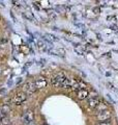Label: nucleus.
Returning <instances> with one entry per match:
<instances>
[{"instance_id": "f257e3e1", "label": "nucleus", "mask_w": 118, "mask_h": 125, "mask_svg": "<svg viewBox=\"0 0 118 125\" xmlns=\"http://www.w3.org/2000/svg\"><path fill=\"white\" fill-rule=\"evenodd\" d=\"M66 78L67 77H66L63 73H58L55 76L52 77V79H51V84L55 88H62L63 87L64 81L66 80Z\"/></svg>"}, {"instance_id": "f03ea898", "label": "nucleus", "mask_w": 118, "mask_h": 125, "mask_svg": "<svg viewBox=\"0 0 118 125\" xmlns=\"http://www.w3.org/2000/svg\"><path fill=\"white\" fill-rule=\"evenodd\" d=\"M27 99V95L24 92H19L16 94V96L13 99V103H15L16 105H20L21 103H23L24 101H26Z\"/></svg>"}, {"instance_id": "7ed1b4c3", "label": "nucleus", "mask_w": 118, "mask_h": 125, "mask_svg": "<svg viewBox=\"0 0 118 125\" xmlns=\"http://www.w3.org/2000/svg\"><path fill=\"white\" fill-rule=\"evenodd\" d=\"M97 119L101 121V122H106V121H108L110 118L112 117V114L111 112L108 111V109H105L103 112H100L97 113Z\"/></svg>"}, {"instance_id": "20e7f679", "label": "nucleus", "mask_w": 118, "mask_h": 125, "mask_svg": "<svg viewBox=\"0 0 118 125\" xmlns=\"http://www.w3.org/2000/svg\"><path fill=\"white\" fill-rule=\"evenodd\" d=\"M23 90H24V93L26 95H31V94H33L37 89L35 87L34 83H26L24 84V87H23Z\"/></svg>"}, {"instance_id": "39448f33", "label": "nucleus", "mask_w": 118, "mask_h": 125, "mask_svg": "<svg viewBox=\"0 0 118 125\" xmlns=\"http://www.w3.org/2000/svg\"><path fill=\"white\" fill-rule=\"evenodd\" d=\"M33 119H34V113L32 111H27L24 114V116H23V121H24L26 124L32 123Z\"/></svg>"}, {"instance_id": "423d86ee", "label": "nucleus", "mask_w": 118, "mask_h": 125, "mask_svg": "<svg viewBox=\"0 0 118 125\" xmlns=\"http://www.w3.org/2000/svg\"><path fill=\"white\" fill-rule=\"evenodd\" d=\"M34 84H35V87H36L37 90L45 89L47 87V80L42 77H39V78H37V79H35Z\"/></svg>"}, {"instance_id": "0eeeda50", "label": "nucleus", "mask_w": 118, "mask_h": 125, "mask_svg": "<svg viewBox=\"0 0 118 125\" xmlns=\"http://www.w3.org/2000/svg\"><path fill=\"white\" fill-rule=\"evenodd\" d=\"M88 90H86V89H81V90H79V91L77 92V98L79 100H84L86 98H88Z\"/></svg>"}, {"instance_id": "6e6552de", "label": "nucleus", "mask_w": 118, "mask_h": 125, "mask_svg": "<svg viewBox=\"0 0 118 125\" xmlns=\"http://www.w3.org/2000/svg\"><path fill=\"white\" fill-rule=\"evenodd\" d=\"M49 53L52 54V55H58V56H62V57H64V55H65V51H64V49H62V48L51 49V50H49Z\"/></svg>"}, {"instance_id": "1a4fd4ad", "label": "nucleus", "mask_w": 118, "mask_h": 125, "mask_svg": "<svg viewBox=\"0 0 118 125\" xmlns=\"http://www.w3.org/2000/svg\"><path fill=\"white\" fill-rule=\"evenodd\" d=\"M101 101L98 100V98H93V99H89L88 100V106L90 107V108H95L97 105H98V103H100Z\"/></svg>"}, {"instance_id": "9d476101", "label": "nucleus", "mask_w": 118, "mask_h": 125, "mask_svg": "<svg viewBox=\"0 0 118 125\" xmlns=\"http://www.w3.org/2000/svg\"><path fill=\"white\" fill-rule=\"evenodd\" d=\"M0 112H1L2 116H6L8 113H10V106L8 104H3L1 107H0Z\"/></svg>"}, {"instance_id": "9b49d317", "label": "nucleus", "mask_w": 118, "mask_h": 125, "mask_svg": "<svg viewBox=\"0 0 118 125\" xmlns=\"http://www.w3.org/2000/svg\"><path fill=\"white\" fill-rule=\"evenodd\" d=\"M0 125H11V120L7 116H2L0 118Z\"/></svg>"}, {"instance_id": "f8f14e48", "label": "nucleus", "mask_w": 118, "mask_h": 125, "mask_svg": "<svg viewBox=\"0 0 118 125\" xmlns=\"http://www.w3.org/2000/svg\"><path fill=\"white\" fill-rule=\"evenodd\" d=\"M70 90L74 92H78L79 90H81V80L76 81V83H72V87H70Z\"/></svg>"}, {"instance_id": "ddd939ff", "label": "nucleus", "mask_w": 118, "mask_h": 125, "mask_svg": "<svg viewBox=\"0 0 118 125\" xmlns=\"http://www.w3.org/2000/svg\"><path fill=\"white\" fill-rule=\"evenodd\" d=\"M94 109H96V111L100 113V112H103L105 111V109H107V103H105V102H100L98 103L97 106L94 108Z\"/></svg>"}, {"instance_id": "4468645a", "label": "nucleus", "mask_w": 118, "mask_h": 125, "mask_svg": "<svg viewBox=\"0 0 118 125\" xmlns=\"http://www.w3.org/2000/svg\"><path fill=\"white\" fill-rule=\"evenodd\" d=\"M36 44H37V47H38V48H41V49H42V48H44V47L46 46V45H45V42L42 41V40H37Z\"/></svg>"}, {"instance_id": "2eb2a0df", "label": "nucleus", "mask_w": 118, "mask_h": 125, "mask_svg": "<svg viewBox=\"0 0 118 125\" xmlns=\"http://www.w3.org/2000/svg\"><path fill=\"white\" fill-rule=\"evenodd\" d=\"M97 94L96 93H94V92H92V93H89L88 94V98L89 99H93V98H97Z\"/></svg>"}, {"instance_id": "dca6fc26", "label": "nucleus", "mask_w": 118, "mask_h": 125, "mask_svg": "<svg viewBox=\"0 0 118 125\" xmlns=\"http://www.w3.org/2000/svg\"><path fill=\"white\" fill-rule=\"evenodd\" d=\"M47 36H48V37H50V39H51V40H52V41H59V39L57 38V37H55V36H53V34H47Z\"/></svg>"}, {"instance_id": "f3484780", "label": "nucleus", "mask_w": 118, "mask_h": 125, "mask_svg": "<svg viewBox=\"0 0 118 125\" xmlns=\"http://www.w3.org/2000/svg\"><path fill=\"white\" fill-rule=\"evenodd\" d=\"M93 13L94 14H95V15H98V14H100V11H101V10H100V7H98V6H96V7H93Z\"/></svg>"}, {"instance_id": "a211bd4d", "label": "nucleus", "mask_w": 118, "mask_h": 125, "mask_svg": "<svg viewBox=\"0 0 118 125\" xmlns=\"http://www.w3.org/2000/svg\"><path fill=\"white\" fill-rule=\"evenodd\" d=\"M95 125H112V124H111V122H108V121H106V122H98Z\"/></svg>"}, {"instance_id": "6ab92c4d", "label": "nucleus", "mask_w": 118, "mask_h": 125, "mask_svg": "<svg viewBox=\"0 0 118 125\" xmlns=\"http://www.w3.org/2000/svg\"><path fill=\"white\" fill-rule=\"evenodd\" d=\"M48 15H49V16H50V17L52 18V19H53V18H55V17H56V16H55V14H54V11H53V10H48Z\"/></svg>"}, {"instance_id": "aec40b11", "label": "nucleus", "mask_w": 118, "mask_h": 125, "mask_svg": "<svg viewBox=\"0 0 118 125\" xmlns=\"http://www.w3.org/2000/svg\"><path fill=\"white\" fill-rule=\"evenodd\" d=\"M27 125H35L34 123H29V124H27Z\"/></svg>"}, {"instance_id": "412c9836", "label": "nucleus", "mask_w": 118, "mask_h": 125, "mask_svg": "<svg viewBox=\"0 0 118 125\" xmlns=\"http://www.w3.org/2000/svg\"><path fill=\"white\" fill-rule=\"evenodd\" d=\"M1 117H2V114H1V112H0V118H1Z\"/></svg>"}, {"instance_id": "4be33fe9", "label": "nucleus", "mask_w": 118, "mask_h": 125, "mask_svg": "<svg viewBox=\"0 0 118 125\" xmlns=\"http://www.w3.org/2000/svg\"><path fill=\"white\" fill-rule=\"evenodd\" d=\"M1 70H2V69H1V67H0V73H1Z\"/></svg>"}, {"instance_id": "5701e85b", "label": "nucleus", "mask_w": 118, "mask_h": 125, "mask_svg": "<svg viewBox=\"0 0 118 125\" xmlns=\"http://www.w3.org/2000/svg\"><path fill=\"white\" fill-rule=\"evenodd\" d=\"M41 125H47V124H41Z\"/></svg>"}]
</instances>
